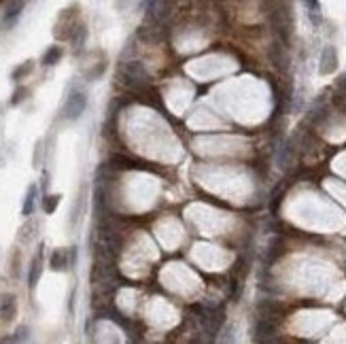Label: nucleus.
<instances>
[{
	"label": "nucleus",
	"mask_w": 346,
	"mask_h": 344,
	"mask_svg": "<svg viewBox=\"0 0 346 344\" xmlns=\"http://www.w3.org/2000/svg\"><path fill=\"white\" fill-rule=\"evenodd\" d=\"M85 106H87V96H85V93H83V91H73L68 96L62 113H64L66 119H79L81 113L85 111Z\"/></svg>",
	"instance_id": "f257e3e1"
},
{
	"label": "nucleus",
	"mask_w": 346,
	"mask_h": 344,
	"mask_svg": "<svg viewBox=\"0 0 346 344\" xmlns=\"http://www.w3.org/2000/svg\"><path fill=\"white\" fill-rule=\"evenodd\" d=\"M336 68H338V51L333 45H327L323 53H321L319 70H321V75H331V73H336Z\"/></svg>",
	"instance_id": "f03ea898"
},
{
	"label": "nucleus",
	"mask_w": 346,
	"mask_h": 344,
	"mask_svg": "<svg viewBox=\"0 0 346 344\" xmlns=\"http://www.w3.org/2000/svg\"><path fill=\"white\" fill-rule=\"evenodd\" d=\"M274 338V323L268 317H259L253 327V340L257 342H270Z\"/></svg>",
	"instance_id": "7ed1b4c3"
},
{
	"label": "nucleus",
	"mask_w": 346,
	"mask_h": 344,
	"mask_svg": "<svg viewBox=\"0 0 346 344\" xmlns=\"http://www.w3.org/2000/svg\"><path fill=\"white\" fill-rule=\"evenodd\" d=\"M15 312H17V302L13 295H9V293L0 295V317L9 321V319L15 317Z\"/></svg>",
	"instance_id": "20e7f679"
},
{
	"label": "nucleus",
	"mask_w": 346,
	"mask_h": 344,
	"mask_svg": "<svg viewBox=\"0 0 346 344\" xmlns=\"http://www.w3.org/2000/svg\"><path fill=\"white\" fill-rule=\"evenodd\" d=\"M21 11H23V3H21V0H13V3L7 7V11H5V26L7 28L15 26L19 15H21Z\"/></svg>",
	"instance_id": "39448f33"
},
{
	"label": "nucleus",
	"mask_w": 346,
	"mask_h": 344,
	"mask_svg": "<svg viewBox=\"0 0 346 344\" xmlns=\"http://www.w3.org/2000/svg\"><path fill=\"white\" fill-rule=\"evenodd\" d=\"M62 55H64V51H62V47H59V45L49 47V49L43 53V66H53V64H57L59 60H62Z\"/></svg>",
	"instance_id": "423d86ee"
},
{
	"label": "nucleus",
	"mask_w": 346,
	"mask_h": 344,
	"mask_svg": "<svg viewBox=\"0 0 346 344\" xmlns=\"http://www.w3.org/2000/svg\"><path fill=\"white\" fill-rule=\"evenodd\" d=\"M37 185H30L28 187V194H26V200H23V206H21V215L23 217H30L34 212V200H37Z\"/></svg>",
	"instance_id": "0eeeda50"
},
{
	"label": "nucleus",
	"mask_w": 346,
	"mask_h": 344,
	"mask_svg": "<svg viewBox=\"0 0 346 344\" xmlns=\"http://www.w3.org/2000/svg\"><path fill=\"white\" fill-rule=\"evenodd\" d=\"M282 246H285V242H282L280 236H276V238L270 240V244H268V255H266V262H268V264L274 262V259H276L278 255H282Z\"/></svg>",
	"instance_id": "6e6552de"
},
{
	"label": "nucleus",
	"mask_w": 346,
	"mask_h": 344,
	"mask_svg": "<svg viewBox=\"0 0 346 344\" xmlns=\"http://www.w3.org/2000/svg\"><path fill=\"white\" fill-rule=\"evenodd\" d=\"M43 262H41V255H37L32 259V266H30V276H28V285H30V289H34L37 287V283H39V278H41V272H43V266H41Z\"/></svg>",
	"instance_id": "1a4fd4ad"
},
{
	"label": "nucleus",
	"mask_w": 346,
	"mask_h": 344,
	"mask_svg": "<svg viewBox=\"0 0 346 344\" xmlns=\"http://www.w3.org/2000/svg\"><path fill=\"white\" fill-rule=\"evenodd\" d=\"M270 57H272V62L276 64L278 68L287 66V57H285V49H282L280 43H274V45L270 47Z\"/></svg>",
	"instance_id": "9d476101"
},
{
	"label": "nucleus",
	"mask_w": 346,
	"mask_h": 344,
	"mask_svg": "<svg viewBox=\"0 0 346 344\" xmlns=\"http://www.w3.org/2000/svg\"><path fill=\"white\" fill-rule=\"evenodd\" d=\"M51 268L53 270H57V272H62V270H66L68 266H70V262H68V257H66V253L64 251H59V248H57V251L51 255Z\"/></svg>",
	"instance_id": "9b49d317"
},
{
	"label": "nucleus",
	"mask_w": 346,
	"mask_h": 344,
	"mask_svg": "<svg viewBox=\"0 0 346 344\" xmlns=\"http://www.w3.org/2000/svg\"><path fill=\"white\" fill-rule=\"evenodd\" d=\"M291 155H293V145L287 140V142L282 145L280 153H278V162H280V166H287V164H289V160H291Z\"/></svg>",
	"instance_id": "f8f14e48"
},
{
	"label": "nucleus",
	"mask_w": 346,
	"mask_h": 344,
	"mask_svg": "<svg viewBox=\"0 0 346 344\" xmlns=\"http://www.w3.org/2000/svg\"><path fill=\"white\" fill-rule=\"evenodd\" d=\"M57 204H59V196H45L43 198V210L47 215H51V212L57 208Z\"/></svg>",
	"instance_id": "ddd939ff"
},
{
	"label": "nucleus",
	"mask_w": 346,
	"mask_h": 344,
	"mask_svg": "<svg viewBox=\"0 0 346 344\" xmlns=\"http://www.w3.org/2000/svg\"><path fill=\"white\" fill-rule=\"evenodd\" d=\"M32 68H34V64H32V62H23L21 66H17V68L13 70V75H11V77H13L15 81H19L21 77H26V75H30V73H32Z\"/></svg>",
	"instance_id": "4468645a"
},
{
	"label": "nucleus",
	"mask_w": 346,
	"mask_h": 344,
	"mask_svg": "<svg viewBox=\"0 0 346 344\" xmlns=\"http://www.w3.org/2000/svg\"><path fill=\"white\" fill-rule=\"evenodd\" d=\"M142 7H145V13L151 17L155 13V9H158V0H142Z\"/></svg>",
	"instance_id": "2eb2a0df"
},
{
	"label": "nucleus",
	"mask_w": 346,
	"mask_h": 344,
	"mask_svg": "<svg viewBox=\"0 0 346 344\" xmlns=\"http://www.w3.org/2000/svg\"><path fill=\"white\" fill-rule=\"evenodd\" d=\"M304 5L308 9V13H321V3L319 0H304Z\"/></svg>",
	"instance_id": "dca6fc26"
},
{
	"label": "nucleus",
	"mask_w": 346,
	"mask_h": 344,
	"mask_svg": "<svg viewBox=\"0 0 346 344\" xmlns=\"http://www.w3.org/2000/svg\"><path fill=\"white\" fill-rule=\"evenodd\" d=\"M23 96H26V89L21 87V89H17V91H15V98L11 100V104H13V106H15V104H19V100H23Z\"/></svg>",
	"instance_id": "f3484780"
},
{
	"label": "nucleus",
	"mask_w": 346,
	"mask_h": 344,
	"mask_svg": "<svg viewBox=\"0 0 346 344\" xmlns=\"http://www.w3.org/2000/svg\"><path fill=\"white\" fill-rule=\"evenodd\" d=\"M336 87H338V89H344V91H346V75H342V77H340V79L336 81Z\"/></svg>",
	"instance_id": "a211bd4d"
}]
</instances>
